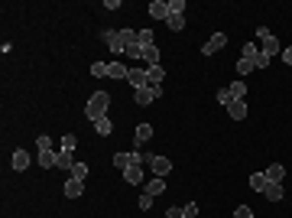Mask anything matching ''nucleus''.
I'll return each instance as SVG.
<instances>
[{
    "label": "nucleus",
    "mask_w": 292,
    "mask_h": 218,
    "mask_svg": "<svg viewBox=\"0 0 292 218\" xmlns=\"http://www.w3.org/2000/svg\"><path fill=\"white\" fill-rule=\"evenodd\" d=\"M108 111H110V94L108 91H94L91 98H88V104H85L88 121H101V117H108Z\"/></svg>",
    "instance_id": "1"
},
{
    "label": "nucleus",
    "mask_w": 292,
    "mask_h": 218,
    "mask_svg": "<svg viewBox=\"0 0 292 218\" xmlns=\"http://www.w3.org/2000/svg\"><path fill=\"white\" fill-rule=\"evenodd\" d=\"M256 39L263 43V52H266L269 59H273V55H283V46H279V39L273 36L266 26H260V30H256Z\"/></svg>",
    "instance_id": "2"
},
{
    "label": "nucleus",
    "mask_w": 292,
    "mask_h": 218,
    "mask_svg": "<svg viewBox=\"0 0 292 218\" xmlns=\"http://www.w3.org/2000/svg\"><path fill=\"white\" fill-rule=\"evenodd\" d=\"M140 163H146V153H140V150H130V153H114V166H117V170L140 166Z\"/></svg>",
    "instance_id": "3"
},
{
    "label": "nucleus",
    "mask_w": 292,
    "mask_h": 218,
    "mask_svg": "<svg viewBox=\"0 0 292 218\" xmlns=\"http://www.w3.org/2000/svg\"><path fill=\"white\" fill-rule=\"evenodd\" d=\"M133 98H137L140 108H146V104H153L156 98H162V85H149V88H137L133 91Z\"/></svg>",
    "instance_id": "4"
},
{
    "label": "nucleus",
    "mask_w": 292,
    "mask_h": 218,
    "mask_svg": "<svg viewBox=\"0 0 292 218\" xmlns=\"http://www.w3.org/2000/svg\"><path fill=\"white\" fill-rule=\"evenodd\" d=\"M101 39H104V46H108L110 52H127V43L120 39V30H108V33H101Z\"/></svg>",
    "instance_id": "5"
},
{
    "label": "nucleus",
    "mask_w": 292,
    "mask_h": 218,
    "mask_svg": "<svg viewBox=\"0 0 292 218\" xmlns=\"http://www.w3.org/2000/svg\"><path fill=\"white\" fill-rule=\"evenodd\" d=\"M146 163L153 166V173H156V176H162V179H166V176L172 173V163L166 160V156H153V153H146Z\"/></svg>",
    "instance_id": "6"
},
{
    "label": "nucleus",
    "mask_w": 292,
    "mask_h": 218,
    "mask_svg": "<svg viewBox=\"0 0 292 218\" xmlns=\"http://www.w3.org/2000/svg\"><path fill=\"white\" fill-rule=\"evenodd\" d=\"M224 46H227V36H224V33H215V36L201 46V55H215V52H221Z\"/></svg>",
    "instance_id": "7"
},
{
    "label": "nucleus",
    "mask_w": 292,
    "mask_h": 218,
    "mask_svg": "<svg viewBox=\"0 0 292 218\" xmlns=\"http://www.w3.org/2000/svg\"><path fill=\"white\" fill-rule=\"evenodd\" d=\"M127 82H130L133 91H137V88H149V75H146V69H130Z\"/></svg>",
    "instance_id": "8"
},
{
    "label": "nucleus",
    "mask_w": 292,
    "mask_h": 218,
    "mask_svg": "<svg viewBox=\"0 0 292 218\" xmlns=\"http://www.w3.org/2000/svg\"><path fill=\"white\" fill-rule=\"evenodd\" d=\"M36 163L42 166V170H52V166H59V150H39Z\"/></svg>",
    "instance_id": "9"
},
{
    "label": "nucleus",
    "mask_w": 292,
    "mask_h": 218,
    "mask_svg": "<svg viewBox=\"0 0 292 218\" xmlns=\"http://www.w3.org/2000/svg\"><path fill=\"white\" fill-rule=\"evenodd\" d=\"M62 192L69 195V199H78V195L85 192V182H81V179H72V176H69V182L62 186Z\"/></svg>",
    "instance_id": "10"
},
{
    "label": "nucleus",
    "mask_w": 292,
    "mask_h": 218,
    "mask_svg": "<svg viewBox=\"0 0 292 218\" xmlns=\"http://www.w3.org/2000/svg\"><path fill=\"white\" fill-rule=\"evenodd\" d=\"M149 16H153V20H169V3L153 0V3H149Z\"/></svg>",
    "instance_id": "11"
},
{
    "label": "nucleus",
    "mask_w": 292,
    "mask_h": 218,
    "mask_svg": "<svg viewBox=\"0 0 292 218\" xmlns=\"http://www.w3.org/2000/svg\"><path fill=\"white\" fill-rule=\"evenodd\" d=\"M123 179L130 182V186H143V170H140V166H127V170H123Z\"/></svg>",
    "instance_id": "12"
},
{
    "label": "nucleus",
    "mask_w": 292,
    "mask_h": 218,
    "mask_svg": "<svg viewBox=\"0 0 292 218\" xmlns=\"http://www.w3.org/2000/svg\"><path fill=\"white\" fill-rule=\"evenodd\" d=\"M10 163H13L16 173H23L26 166H30V153H26V150H13V160H10Z\"/></svg>",
    "instance_id": "13"
},
{
    "label": "nucleus",
    "mask_w": 292,
    "mask_h": 218,
    "mask_svg": "<svg viewBox=\"0 0 292 218\" xmlns=\"http://www.w3.org/2000/svg\"><path fill=\"white\" fill-rule=\"evenodd\" d=\"M283 176H286V166L283 163L266 166V182H283Z\"/></svg>",
    "instance_id": "14"
},
{
    "label": "nucleus",
    "mask_w": 292,
    "mask_h": 218,
    "mask_svg": "<svg viewBox=\"0 0 292 218\" xmlns=\"http://www.w3.org/2000/svg\"><path fill=\"white\" fill-rule=\"evenodd\" d=\"M162 192H166V179H162V176H156V179L146 182V195H153V199H156V195H162Z\"/></svg>",
    "instance_id": "15"
},
{
    "label": "nucleus",
    "mask_w": 292,
    "mask_h": 218,
    "mask_svg": "<svg viewBox=\"0 0 292 218\" xmlns=\"http://www.w3.org/2000/svg\"><path fill=\"white\" fill-rule=\"evenodd\" d=\"M263 195H266L269 202H279V199H283V182H266Z\"/></svg>",
    "instance_id": "16"
},
{
    "label": "nucleus",
    "mask_w": 292,
    "mask_h": 218,
    "mask_svg": "<svg viewBox=\"0 0 292 218\" xmlns=\"http://www.w3.org/2000/svg\"><path fill=\"white\" fill-rule=\"evenodd\" d=\"M227 114H231L234 121H244L247 117V101H231L227 104Z\"/></svg>",
    "instance_id": "17"
},
{
    "label": "nucleus",
    "mask_w": 292,
    "mask_h": 218,
    "mask_svg": "<svg viewBox=\"0 0 292 218\" xmlns=\"http://www.w3.org/2000/svg\"><path fill=\"white\" fill-rule=\"evenodd\" d=\"M227 91H231L234 101H244V98H247V85H244V78H237L234 85H227Z\"/></svg>",
    "instance_id": "18"
},
{
    "label": "nucleus",
    "mask_w": 292,
    "mask_h": 218,
    "mask_svg": "<svg viewBox=\"0 0 292 218\" xmlns=\"http://www.w3.org/2000/svg\"><path fill=\"white\" fill-rule=\"evenodd\" d=\"M140 62H146V69H149V65H159V49H156V46H146Z\"/></svg>",
    "instance_id": "19"
},
{
    "label": "nucleus",
    "mask_w": 292,
    "mask_h": 218,
    "mask_svg": "<svg viewBox=\"0 0 292 218\" xmlns=\"http://www.w3.org/2000/svg\"><path fill=\"white\" fill-rule=\"evenodd\" d=\"M146 75H149V85H162L166 72H162V65H149V69H146Z\"/></svg>",
    "instance_id": "20"
},
{
    "label": "nucleus",
    "mask_w": 292,
    "mask_h": 218,
    "mask_svg": "<svg viewBox=\"0 0 292 218\" xmlns=\"http://www.w3.org/2000/svg\"><path fill=\"white\" fill-rule=\"evenodd\" d=\"M153 140V124H140L137 127V143H149Z\"/></svg>",
    "instance_id": "21"
},
{
    "label": "nucleus",
    "mask_w": 292,
    "mask_h": 218,
    "mask_svg": "<svg viewBox=\"0 0 292 218\" xmlns=\"http://www.w3.org/2000/svg\"><path fill=\"white\" fill-rule=\"evenodd\" d=\"M250 189L263 192V189H266V173H250Z\"/></svg>",
    "instance_id": "22"
},
{
    "label": "nucleus",
    "mask_w": 292,
    "mask_h": 218,
    "mask_svg": "<svg viewBox=\"0 0 292 218\" xmlns=\"http://www.w3.org/2000/svg\"><path fill=\"white\" fill-rule=\"evenodd\" d=\"M94 131H98L101 137H108V133L114 131V124H110V117H101V121H94Z\"/></svg>",
    "instance_id": "23"
},
{
    "label": "nucleus",
    "mask_w": 292,
    "mask_h": 218,
    "mask_svg": "<svg viewBox=\"0 0 292 218\" xmlns=\"http://www.w3.org/2000/svg\"><path fill=\"white\" fill-rule=\"evenodd\" d=\"M260 52H263V49L256 46V43H247V46L240 49V55H244V59H250V62H254V59H256V55H260Z\"/></svg>",
    "instance_id": "24"
},
{
    "label": "nucleus",
    "mask_w": 292,
    "mask_h": 218,
    "mask_svg": "<svg viewBox=\"0 0 292 218\" xmlns=\"http://www.w3.org/2000/svg\"><path fill=\"white\" fill-rule=\"evenodd\" d=\"M127 75H130V69L123 62H110V78H127Z\"/></svg>",
    "instance_id": "25"
},
{
    "label": "nucleus",
    "mask_w": 292,
    "mask_h": 218,
    "mask_svg": "<svg viewBox=\"0 0 292 218\" xmlns=\"http://www.w3.org/2000/svg\"><path fill=\"white\" fill-rule=\"evenodd\" d=\"M75 147H78V137H75V133H65L59 150H69V153H75Z\"/></svg>",
    "instance_id": "26"
},
{
    "label": "nucleus",
    "mask_w": 292,
    "mask_h": 218,
    "mask_svg": "<svg viewBox=\"0 0 292 218\" xmlns=\"http://www.w3.org/2000/svg\"><path fill=\"white\" fill-rule=\"evenodd\" d=\"M75 166V160H72L69 150H59V170H72Z\"/></svg>",
    "instance_id": "27"
},
{
    "label": "nucleus",
    "mask_w": 292,
    "mask_h": 218,
    "mask_svg": "<svg viewBox=\"0 0 292 218\" xmlns=\"http://www.w3.org/2000/svg\"><path fill=\"white\" fill-rule=\"evenodd\" d=\"M153 39H156V36H153V30H140V36H137V43H140V46H143V49H146V46H156Z\"/></svg>",
    "instance_id": "28"
},
{
    "label": "nucleus",
    "mask_w": 292,
    "mask_h": 218,
    "mask_svg": "<svg viewBox=\"0 0 292 218\" xmlns=\"http://www.w3.org/2000/svg\"><path fill=\"white\" fill-rule=\"evenodd\" d=\"M234 65H237V75H240V78H244L247 72H254V62H250V59H244V55H240V59H237Z\"/></svg>",
    "instance_id": "29"
},
{
    "label": "nucleus",
    "mask_w": 292,
    "mask_h": 218,
    "mask_svg": "<svg viewBox=\"0 0 292 218\" xmlns=\"http://www.w3.org/2000/svg\"><path fill=\"white\" fill-rule=\"evenodd\" d=\"M91 75H94V78L110 75V65H108V62H94V65H91Z\"/></svg>",
    "instance_id": "30"
},
{
    "label": "nucleus",
    "mask_w": 292,
    "mask_h": 218,
    "mask_svg": "<svg viewBox=\"0 0 292 218\" xmlns=\"http://www.w3.org/2000/svg\"><path fill=\"white\" fill-rule=\"evenodd\" d=\"M72 179H81V182H85L88 179V166L85 163H75V166H72Z\"/></svg>",
    "instance_id": "31"
},
{
    "label": "nucleus",
    "mask_w": 292,
    "mask_h": 218,
    "mask_svg": "<svg viewBox=\"0 0 292 218\" xmlns=\"http://www.w3.org/2000/svg\"><path fill=\"white\" fill-rule=\"evenodd\" d=\"M137 36H140L137 30H120V39L127 43V46H140V43H137Z\"/></svg>",
    "instance_id": "32"
},
{
    "label": "nucleus",
    "mask_w": 292,
    "mask_h": 218,
    "mask_svg": "<svg viewBox=\"0 0 292 218\" xmlns=\"http://www.w3.org/2000/svg\"><path fill=\"white\" fill-rule=\"evenodd\" d=\"M166 26H169V30H182V26H185V16H176V13H169V20H166Z\"/></svg>",
    "instance_id": "33"
},
{
    "label": "nucleus",
    "mask_w": 292,
    "mask_h": 218,
    "mask_svg": "<svg viewBox=\"0 0 292 218\" xmlns=\"http://www.w3.org/2000/svg\"><path fill=\"white\" fill-rule=\"evenodd\" d=\"M169 13L185 16V0H169Z\"/></svg>",
    "instance_id": "34"
},
{
    "label": "nucleus",
    "mask_w": 292,
    "mask_h": 218,
    "mask_svg": "<svg viewBox=\"0 0 292 218\" xmlns=\"http://www.w3.org/2000/svg\"><path fill=\"white\" fill-rule=\"evenodd\" d=\"M234 218H254V209H250V205H237V209H234Z\"/></svg>",
    "instance_id": "35"
},
{
    "label": "nucleus",
    "mask_w": 292,
    "mask_h": 218,
    "mask_svg": "<svg viewBox=\"0 0 292 218\" xmlns=\"http://www.w3.org/2000/svg\"><path fill=\"white\" fill-rule=\"evenodd\" d=\"M231 101H234V98H231V91H227V88H221V91H218V104H221V108H227Z\"/></svg>",
    "instance_id": "36"
},
{
    "label": "nucleus",
    "mask_w": 292,
    "mask_h": 218,
    "mask_svg": "<svg viewBox=\"0 0 292 218\" xmlns=\"http://www.w3.org/2000/svg\"><path fill=\"white\" fill-rule=\"evenodd\" d=\"M137 205H140V212H149V209H153V195H146V192H143Z\"/></svg>",
    "instance_id": "37"
},
{
    "label": "nucleus",
    "mask_w": 292,
    "mask_h": 218,
    "mask_svg": "<svg viewBox=\"0 0 292 218\" xmlns=\"http://www.w3.org/2000/svg\"><path fill=\"white\" fill-rule=\"evenodd\" d=\"M182 212H185V218H198V202H188V205H182Z\"/></svg>",
    "instance_id": "38"
},
{
    "label": "nucleus",
    "mask_w": 292,
    "mask_h": 218,
    "mask_svg": "<svg viewBox=\"0 0 292 218\" xmlns=\"http://www.w3.org/2000/svg\"><path fill=\"white\" fill-rule=\"evenodd\" d=\"M36 150H52V137H46V133H42V137L36 140Z\"/></svg>",
    "instance_id": "39"
},
{
    "label": "nucleus",
    "mask_w": 292,
    "mask_h": 218,
    "mask_svg": "<svg viewBox=\"0 0 292 218\" xmlns=\"http://www.w3.org/2000/svg\"><path fill=\"white\" fill-rule=\"evenodd\" d=\"M266 65H269V55H266V52H260V55L254 59V69H266Z\"/></svg>",
    "instance_id": "40"
},
{
    "label": "nucleus",
    "mask_w": 292,
    "mask_h": 218,
    "mask_svg": "<svg viewBox=\"0 0 292 218\" xmlns=\"http://www.w3.org/2000/svg\"><path fill=\"white\" fill-rule=\"evenodd\" d=\"M166 218H185L182 205H172V209H166Z\"/></svg>",
    "instance_id": "41"
},
{
    "label": "nucleus",
    "mask_w": 292,
    "mask_h": 218,
    "mask_svg": "<svg viewBox=\"0 0 292 218\" xmlns=\"http://www.w3.org/2000/svg\"><path fill=\"white\" fill-rule=\"evenodd\" d=\"M283 59H286V62L292 65V46H286V49H283Z\"/></svg>",
    "instance_id": "42"
}]
</instances>
